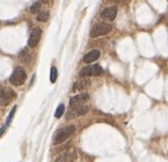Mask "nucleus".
<instances>
[{"instance_id":"1","label":"nucleus","mask_w":168,"mask_h":162,"mask_svg":"<svg viewBox=\"0 0 168 162\" xmlns=\"http://www.w3.org/2000/svg\"><path fill=\"white\" fill-rule=\"evenodd\" d=\"M74 133H75V127L74 126H68V127L62 128V129L57 130L56 133H55L52 142H54L55 145L60 144L62 142H65L68 137H71Z\"/></svg>"},{"instance_id":"2","label":"nucleus","mask_w":168,"mask_h":162,"mask_svg":"<svg viewBox=\"0 0 168 162\" xmlns=\"http://www.w3.org/2000/svg\"><path fill=\"white\" fill-rule=\"evenodd\" d=\"M112 25L108 23H103V22H101V23H98L95 24L94 26H93V29L91 30V38H97V37H100V35H105L107 33H109L110 31H112Z\"/></svg>"},{"instance_id":"3","label":"nucleus","mask_w":168,"mask_h":162,"mask_svg":"<svg viewBox=\"0 0 168 162\" xmlns=\"http://www.w3.org/2000/svg\"><path fill=\"white\" fill-rule=\"evenodd\" d=\"M25 80H26V72L23 68H17L9 79L10 83L14 86H22Z\"/></svg>"},{"instance_id":"4","label":"nucleus","mask_w":168,"mask_h":162,"mask_svg":"<svg viewBox=\"0 0 168 162\" xmlns=\"http://www.w3.org/2000/svg\"><path fill=\"white\" fill-rule=\"evenodd\" d=\"M88 112H89V106H88V105H84V104L76 105V106H74V107H71V111L67 113L66 119H67V120H71V119H74V118L84 116V114H86Z\"/></svg>"},{"instance_id":"5","label":"nucleus","mask_w":168,"mask_h":162,"mask_svg":"<svg viewBox=\"0 0 168 162\" xmlns=\"http://www.w3.org/2000/svg\"><path fill=\"white\" fill-rule=\"evenodd\" d=\"M15 98V93L8 88H0V105L6 106Z\"/></svg>"},{"instance_id":"6","label":"nucleus","mask_w":168,"mask_h":162,"mask_svg":"<svg viewBox=\"0 0 168 162\" xmlns=\"http://www.w3.org/2000/svg\"><path fill=\"white\" fill-rule=\"evenodd\" d=\"M41 30L39 28H34L32 31H31V34H30V38H28V46L30 47H35L38 45V42L40 41V38H41Z\"/></svg>"},{"instance_id":"7","label":"nucleus","mask_w":168,"mask_h":162,"mask_svg":"<svg viewBox=\"0 0 168 162\" xmlns=\"http://www.w3.org/2000/svg\"><path fill=\"white\" fill-rule=\"evenodd\" d=\"M117 7L112 6V7H108V8H105L102 12H101V17L105 18V20H108V21H114L116 15H117Z\"/></svg>"},{"instance_id":"8","label":"nucleus","mask_w":168,"mask_h":162,"mask_svg":"<svg viewBox=\"0 0 168 162\" xmlns=\"http://www.w3.org/2000/svg\"><path fill=\"white\" fill-rule=\"evenodd\" d=\"M88 99H89V95L86 93L79 94V95H76V96H74V97L71 98V100H69V106H71V107H74V106H76V105L84 104V102H86Z\"/></svg>"},{"instance_id":"9","label":"nucleus","mask_w":168,"mask_h":162,"mask_svg":"<svg viewBox=\"0 0 168 162\" xmlns=\"http://www.w3.org/2000/svg\"><path fill=\"white\" fill-rule=\"evenodd\" d=\"M100 57V52L99 50H91L90 52H88L83 58V62L84 63H92V62H94L97 61L98 58Z\"/></svg>"},{"instance_id":"10","label":"nucleus","mask_w":168,"mask_h":162,"mask_svg":"<svg viewBox=\"0 0 168 162\" xmlns=\"http://www.w3.org/2000/svg\"><path fill=\"white\" fill-rule=\"evenodd\" d=\"M89 83H90L89 80L76 81V82L74 83V86H73V90H74V92H79V90H82V89H84V88L89 87Z\"/></svg>"},{"instance_id":"11","label":"nucleus","mask_w":168,"mask_h":162,"mask_svg":"<svg viewBox=\"0 0 168 162\" xmlns=\"http://www.w3.org/2000/svg\"><path fill=\"white\" fill-rule=\"evenodd\" d=\"M36 20H38L39 22H47V21L49 20V13L47 12V10H41V12H39V14H38Z\"/></svg>"},{"instance_id":"12","label":"nucleus","mask_w":168,"mask_h":162,"mask_svg":"<svg viewBox=\"0 0 168 162\" xmlns=\"http://www.w3.org/2000/svg\"><path fill=\"white\" fill-rule=\"evenodd\" d=\"M91 69H92V75H101L103 73V70L101 68L100 65H98V64H95V65H92L91 66Z\"/></svg>"},{"instance_id":"13","label":"nucleus","mask_w":168,"mask_h":162,"mask_svg":"<svg viewBox=\"0 0 168 162\" xmlns=\"http://www.w3.org/2000/svg\"><path fill=\"white\" fill-rule=\"evenodd\" d=\"M90 75H92V69H91V66H86V68H84L80 71V76H90Z\"/></svg>"},{"instance_id":"14","label":"nucleus","mask_w":168,"mask_h":162,"mask_svg":"<svg viewBox=\"0 0 168 162\" xmlns=\"http://www.w3.org/2000/svg\"><path fill=\"white\" fill-rule=\"evenodd\" d=\"M64 111H65V105L64 104H60L58 107H57L56 112H55V116H56L57 119H59V118H62V116L64 114Z\"/></svg>"},{"instance_id":"15","label":"nucleus","mask_w":168,"mask_h":162,"mask_svg":"<svg viewBox=\"0 0 168 162\" xmlns=\"http://www.w3.org/2000/svg\"><path fill=\"white\" fill-rule=\"evenodd\" d=\"M57 75H58V72H57V69L55 66H52L51 68V71H50V81L52 83H55L57 80Z\"/></svg>"},{"instance_id":"16","label":"nucleus","mask_w":168,"mask_h":162,"mask_svg":"<svg viewBox=\"0 0 168 162\" xmlns=\"http://www.w3.org/2000/svg\"><path fill=\"white\" fill-rule=\"evenodd\" d=\"M40 7H41V2H40V1H36L33 6L30 8V12L32 13V14H36V13L40 12Z\"/></svg>"},{"instance_id":"17","label":"nucleus","mask_w":168,"mask_h":162,"mask_svg":"<svg viewBox=\"0 0 168 162\" xmlns=\"http://www.w3.org/2000/svg\"><path fill=\"white\" fill-rule=\"evenodd\" d=\"M17 109V106H14L13 107V110L10 111V114L8 116V118H7V124H9L11 122V119H13V116H14V114H15V111H16Z\"/></svg>"},{"instance_id":"18","label":"nucleus","mask_w":168,"mask_h":162,"mask_svg":"<svg viewBox=\"0 0 168 162\" xmlns=\"http://www.w3.org/2000/svg\"><path fill=\"white\" fill-rule=\"evenodd\" d=\"M4 133H5V127H2L1 128V130H0V137H1V135H2Z\"/></svg>"},{"instance_id":"19","label":"nucleus","mask_w":168,"mask_h":162,"mask_svg":"<svg viewBox=\"0 0 168 162\" xmlns=\"http://www.w3.org/2000/svg\"><path fill=\"white\" fill-rule=\"evenodd\" d=\"M43 1H45V2H47L48 5H51V4H52V0H43Z\"/></svg>"}]
</instances>
